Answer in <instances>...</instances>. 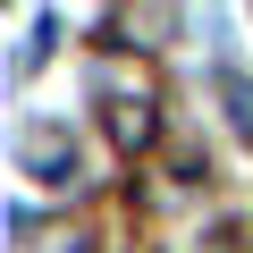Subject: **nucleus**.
I'll return each mask as SVG.
<instances>
[{
    "label": "nucleus",
    "mask_w": 253,
    "mask_h": 253,
    "mask_svg": "<svg viewBox=\"0 0 253 253\" xmlns=\"http://www.w3.org/2000/svg\"><path fill=\"white\" fill-rule=\"evenodd\" d=\"M101 126H110V144H118V152H144V144L161 135V110H152V93H110Z\"/></svg>",
    "instance_id": "obj_1"
},
{
    "label": "nucleus",
    "mask_w": 253,
    "mask_h": 253,
    "mask_svg": "<svg viewBox=\"0 0 253 253\" xmlns=\"http://www.w3.org/2000/svg\"><path fill=\"white\" fill-rule=\"evenodd\" d=\"M228 101H236V135L253 144V84H228Z\"/></svg>",
    "instance_id": "obj_3"
},
{
    "label": "nucleus",
    "mask_w": 253,
    "mask_h": 253,
    "mask_svg": "<svg viewBox=\"0 0 253 253\" xmlns=\"http://www.w3.org/2000/svg\"><path fill=\"white\" fill-rule=\"evenodd\" d=\"M26 169L51 177V186H68V177H76V152H68L59 135H34V144H26Z\"/></svg>",
    "instance_id": "obj_2"
}]
</instances>
